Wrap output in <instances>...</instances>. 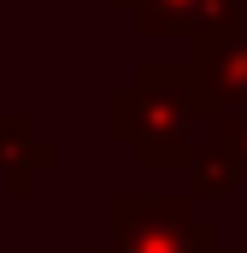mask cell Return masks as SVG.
Masks as SVG:
<instances>
[{"label":"cell","instance_id":"obj_4","mask_svg":"<svg viewBox=\"0 0 247 253\" xmlns=\"http://www.w3.org/2000/svg\"><path fill=\"white\" fill-rule=\"evenodd\" d=\"M135 18L141 36H188V42H218L247 36V0H112Z\"/></svg>","mask_w":247,"mask_h":253},{"label":"cell","instance_id":"obj_10","mask_svg":"<svg viewBox=\"0 0 247 253\" xmlns=\"http://www.w3.org/2000/svg\"><path fill=\"white\" fill-rule=\"evenodd\" d=\"M224 253H242V248H224Z\"/></svg>","mask_w":247,"mask_h":253},{"label":"cell","instance_id":"obj_5","mask_svg":"<svg viewBox=\"0 0 247 253\" xmlns=\"http://www.w3.org/2000/svg\"><path fill=\"white\" fill-rule=\"evenodd\" d=\"M242 183H247L242 153L224 147V141H200V153H194V165H188V189H194V200H230Z\"/></svg>","mask_w":247,"mask_h":253},{"label":"cell","instance_id":"obj_3","mask_svg":"<svg viewBox=\"0 0 247 253\" xmlns=\"http://www.w3.org/2000/svg\"><path fill=\"white\" fill-rule=\"evenodd\" d=\"M194 77V112L224 124L247 112V36H218V42H194L188 53Z\"/></svg>","mask_w":247,"mask_h":253},{"label":"cell","instance_id":"obj_7","mask_svg":"<svg viewBox=\"0 0 247 253\" xmlns=\"http://www.w3.org/2000/svg\"><path fill=\"white\" fill-rule=\"evenodd\" d=\"M218 141H224V147H236V153H242V165H247V112H242V118H224V124H218Z\"/></svg>","mask_w":247,"mask_h":253},{"label":"cell","instance_id":"obj_9","mask_svg":"<svg viewBox=\"0 0 247 253\" xmlns=\"http://www.w3.org/2000/svg\"><path fill=\"white\" fill-rule=\"evenodd\" d=\"M88 253H106V248H88Z\"/></svg>","mask_w":247,"mask_h":253},{"label":"cell","instance_id":"obj_8","mask_svg":"<svg viewBox=\"0 0 247 253\" xmlns=\"http://www.w3.org/2000/svg\"><path fill=\"white\" fill-rule=\"evenodd\" d=\"M30 129V118H0V165H6V153L18 147V135Z\"/></svg>","mask_w":247,"mask_h":253},{"label":"cell","instance_id":"obj_1","mask_svg":"<svg viewBox=\"0 0 247 253\" xmlns=\"http://www.w3.org/2000/svg\"><path fill=\"white\" fill-rule=\"evenodd\" d=\"M194 77L188 59H141L135 65V83L106 94V135L124 141L135 153V165L147 171H188L200 141H194Z\"/></svg>","mask_w":247,"mask_h":253},{"label":"cell","instance_id":"obj_6","mask_svg":"<svg viewBox=\"0 0 247 253\" xmlns=\"http://www.w3.org/2000/svg\"><path fill=\"white\" fill-rule=\"evenodd\" d=\"M59 165V141H47L41 129L30 124L24 135H18V147L6 153V165H0V183H6V194H30V183L41 177V171H53Z\"/></svg>","mask_w":247,"mask_h":253},{"label":"cell","instance_id":"obj_2","mask_svg":"<svg viewBox=\"0 0 247 253\" xmlns=\"http://www.w3.org/2000/svg\"><path fill=\"white\" fill-rule=\"evenodd\" d=\"M106 253H224L212 218L194 212V194H112Z\"/></svg>","mask_w":247,"mask_h":253}]
</instances>
